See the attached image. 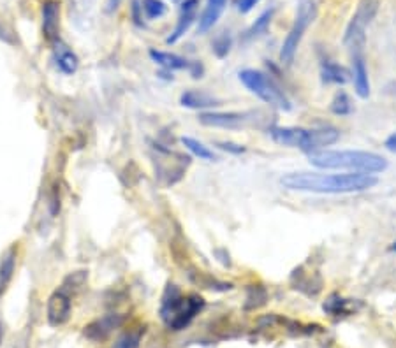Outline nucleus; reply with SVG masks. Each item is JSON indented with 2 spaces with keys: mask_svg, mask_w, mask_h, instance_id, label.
Wrapping results in <instances>:
<instances>
[{
  "mask_svg": "<svg viewBox=\"0 0 396 348\" xmlns=\"http://www.w3.org/2000/svg\"><path fill=\"white\" fill-rule=\"evenodd\" d=\"M273 14H275V9L264 11L261 16H259L258 20H255L254 23L248 27V30L245 32V41H251V39H254V38H258V35L264 34V32H266V28L270 27Z\"/></svg>",
  "mask_w": 396,
  "mask_h": 348,
  "instance_id": "obj_23",
  "label": "nucleus"
},
{
  "mask_svg": "<svg viewBox=\"0 0 396 348\" xmlns=\"http://www.w3.org/2000/svg\"><path fill=\"white\" fill-rule=\"evenodd\" d=\"M0 41H4V43H7V44H13V38H11V34L9 32L6 30V28L2 27V23H0Z\"/></svg>",
  "mask_w": 396,
  "mask_h": 348,
  "instance_id": "obj_32",
  "label": "nucleus"
},
{
  "mask_svg": "<svg viewBox=\"0 0 396 348\" xmlns=\"http://www.w3.org/2000/svg\"><path fill=\"white\" fill-rule=\"evenodd\" d=\"M231 47H233V38H231L229 34H226V32L217 35V38L214 39V43H211V50H214L217 58H226L227 55H229Z\"/></svg>",
  "mask_w": 396,
  "mask_h": 348,
  "instance_id": "obj_27",
  "label": "nucleus"
},
{
  "mask_svg": "<svg viewBox=\"0 0 396 348\" xmlns=\"http://www.w3.org/2000/svg\"><path fill=\"white\" fill-rule=\"evenodd\" d=\"M227 6V0H207V6H204L203 14L199 18V32L201 34H207L208 30L217 25V21L222 16L224 9Z\"/></svg>",
  "mask_w": 396,
  "mask_h": 348,
  "instance_id": "obj_17",
  "label": "nucleus"
},
{
  "mask_svg": "<svg viewBox=\"0 0 396 348\" xmlns=\"http://www.w3.org/2000/svg\"><path fill=\"white\" fill-rule=\"evenodd\" d=\"M0 343H2V324H0Z\"/></svg>",
  "mask_w": 396,
  "mask_h": 348,
  "instance_id": "obj_33",
  "label": "nucleus"
},
{
  "mask_svg": "<svg viewBox=\"0 0 396 348\" xmlns=\"http://www.w3.org/2000/svg\"><path fill=\"white\" fill-rule=\"evenodd\" d=\"M349 50H351V60H352V82H354V90L359 99H368L370 79H368V69H366L365 46H352Z\"/></svg>",
  "mask_w": 396,
  "mask_h": 348,
  "instance_id": "obj_9",
  "label": "nucleus"
},
{
  "mask_svg": "<svg viewBox=\"0 0 396 348\" xmlns=\"http://www.w3.org/2000/svg\"><path fill=\"white\" fill-rule=\"evenodd\" d=\"M379 183L375 174L366 173H287L280 178V185L295 192L310 193H359L373 189Z\"/></svg>",
  "mask_w": 396,
  "mask_h": 348,
  "instance_id": "obj_1",
  "label": "nucleus"
},
{
  "mask_svg": "<svg viewBox=\"0 0 396 348\" xmlns=\"http://www.w3.org/2000/svg\"><path fill=\"white\" fill-rule=\"evenodd\" d=\"M203 298L196 294L183 296L176 285L170 284L163 296L160 317L171 331H183L185 327H189V324L203 310Z\"/></svg>",
  "mask_w": 396,
  "mask_h": 348,
  "instance_id": "obj_3",
  "label": "nucleus"
},
{
  "mask_svg": "<svg viewBox=\"0 0 396 348\" xmlns=\"http://www.w3.org/2000/svg\"><path fill=\"white\" fill-rule=\"evenodd\" d=\"M148 55L155 64H159L160 67L167 69V71H183V69H190V62L176 53H170V51H160V50H150Z\"/></svg>",
  "mask_w": 396,
  "mask_h": 348,
  "instance_id": "obj_20",
  "label": "nucleus"
},
{
  "mask_svg": "<svg viewBox=\"0 0 396 348\" xmlns=\"http://www.w3.org/2000/svg\"><path fill=\"white\" fill-rule=\"evenodd\" d=\"M384 146H386V148L390 150V152L396 153V132H395V134H391L390 137L386 139V142H384Z\"/></svg>",
  "mask_w": 396,
  "mask_h": 348,
  "instance_id": "obj_30",
  "label": "nucleus"
},
{
  "mask_svg": "<svg viewBox=\"0 0 396 348\" xmlns=\"http://www.w3.org/2000/svg\"><path fill=\"white\" fill-rule=\"evenodd\" d=\"M331 113L339 116H346L352 113V102L351 97L346 94V91H339L335 95V99L331 101Z\"/></svg>",
  "mask_w": 396,
  "mask_h": 348,
  "instance_id": "obj_25",
  "label": "nucleus"
},
{
  "mask_svg": "<svg viewBox=\"0 0 396 348\" xmlns=\"http://www.w3.org/2000/svg\"><path fill=\"white\" fill-rule=\"evenodd\" d=\"M258 2H259V0H238L236 7H238V11H240V13L247 14V13H251L252 9H254L255 4H258Z\"/></svg>",
  "mask_w": 396,
  "mask_h": 348,
  "instance_id": "obj_29",
  "label": "nucleus"
},
{
  "mask_svg": "<svg viewBox=\"0 0 396 348\" xmlns=\"http://www.w3.org/2000/svg\"><path fill=\"white\" fill-rule=\"evenodd\" d=\"M180 104L189 109H208L220 106V99L203 90H187L180 95Z\"/></svg>",
  "mask_w": 396,
  "mask_h": 348,
  "instance_id": "obj_15",
  "label": "nucleus"
},
{
  "mask_svg": "<svg viewBox=\"0 0 396 348\" xmlns=\"http://www.w3.org/2000/svg\"><path fill=\"white\" fill-rule=\"evenodd\" d=\"M123 322V318L120 315L109 313L106 317L99 318V320L92 322L90 325L85 327V336L92 342H104L116 327H120Z\"/></svg>",
  "mask_w": 396,
  "mask_h": 348,
  "instance_id": "obj_13",
  "label": "nucleus"
},
{
  "mask_svg": "<svg viewBox=\"0 0 396 348\" xmlns=\"http://www.w3.org/2000/svg\"><path fill=\"white\" fill-rule=\"evenodd\" d=\"M377 11H379V0H359L358 9L352 14L343 34V44L347 47L365 46V32L377 16Z\"/></svg>",
  "mask_w": 396,
  "mask_h": 348,
  "instance_id": "obj_6",
  "label": "nucleus"
},
{
  "mask_svg": "<svg viewBox=\"0 0 396 348\" xmlns=\"http://www.w3.org/2000/svg\"><path fill=\"white\" fill-rule=\"evenodd\" d=\"M182 145L192 153L194 157H197L199 160H215V153L211 152L208 146H204L203 142L197 141V139L189 137V135H183L182 137Z\"/></svg>",
  "mask_w": 396,
  "mask_h": 348,
  "instance_id": "obj_22",
  "label": "nucleus"
},
{
  "mask_svg": "<svg viewBox=\"0 0 396 348\" xmlns=\"http://www.w3.org/2000/svg\"><path fill=\"white\" fill-rule=\"evenodd\" d=\"M319 14V0H299L298 9H296V18L292 21V27L289 30L287 38L284 39L280 50V62L285 65H291L295 60V55L302 44L305 32L315 21Z\"/></svg>",
  "mask_w": 396,
  "mask_h": 348,
  "instance_id": "obj_4",
  "label": "nucleus"
},
{
  "mask_svg": "<svg viewBox=\"0 0 396 348\" xmlns=\"http://www.w3.org/2000/svg\"><path fill=\"white\" fill-rule=\"evenodd\" d=\"M217 146L220 150H224V152L233 153V155H241V153H245V150H247L243 145H236V142L233 141H220L217 142Z\"/></svg>",
  "mask_w": 396,
  "mask_h": 348,
  "instance_id": "obj_28",
  "label": "nucleus"
},
{
  "mask_svg": "<svg viewBox=\"0 0 396 348\" xmlns=\"http://www.w3.org/2000/svg\"><path fill=\"white\" fill-rule=\"evenodd\" d=\"M240 82L247 86V90H251L252 94L258 95L261 101L266 104L275 106V108L282 109V111H291V101L287 99V95L284 94L280 86L261 71H255V69H243V71L238 74Z\"/></svg>",
  "mask_w": 396,
  "mask_h": 348,
  "instance_id": "obj_5",
  "label": "nucleus"
},
{
  "mask_svg": "<svg viewBox=\"0 0 396 348\" xmlns=\"http://www.w3.org/2000/svg\"><path fill=\"white\" fill-rule=\"evenodd\" d=\"M340 139V130L336 127H321V129H312L310 137V148H308V155L315 152L326 150L328 146L335 145Z\"/></svg>",
  "mask_w": 396,
  "mask_h": 348,
  "instance_id": "obj_16",
  "label": "nucleus"
},
{
  "mask_svg": "<svg viewBox=\"0 0 396 348\" xmlns=\"http://www.w3.org/2000/svg\"><path fill=\"white\" fill-rule=\"evenodd\" d=\"M270 135L277 145L299 148L305 153H308V148H310L312 129H303V127H271Z\"/></svg>",
  "mask_w": 396,
  "mask_h": 348,
  "instance_id": "obj_8",
  "label": "nucleus"
},
{
  "mask_svg": "<svg viewBox=\"0 0 396 348\" xmlns=\"http://www.w3.org/2000/svg\"><path fill=\"white\" fill-rule=\"evenodd\" d=\"M322 310L328 315H331V317H346V315H351L352 311H356V306L352 299H343L339 294H331L328 301L322 305Z\"/></svg>",
  "mask_w": 396,
  "mask_h": 348,
  "instance_id": "obj_21",
  "label": "nucleus"
},
{
  "mask_svg": "<svg viewBox=\"0 0 396 348\" xmlns=\"http://www.w3.org/2000/svg\"><path fill=\"white\" fill-rule=\"evenodd\" d=\"M60 32V4L48 0L43 4V35L46 41L57 43Z\"/></svg>",
  "mask_w": 396,
  "mask_h": 348,
  "instance_id": "obj_11",
  "label": "nucleus"
},
{
  "mask_svg": "<svg viewBox=\"0 0 396 348\" xmlns=\"http://www.w3.org/2000/svg\"><path fill=\"white\" fill-rule=\"evenodd\" d=\"M143 11H145L148 20H159L166 14L167 6L163 0H143Z\"/></svg>",
  "mask_w": 396,
  "mask_h": 348,
  "instance_id": "obj_26",
  "label": "nucleus"
},
{
  "mask_svg": "<svg viewBox=\"0 0 396 348\" xmlns=\"http://www.w3.org/2000/svg\"><path fill=\"white\" fill-rule=\"evenodd\" d=\"M321 76L322 83H328V85H346L351 82L352 74L343 65L335 64L331 60H324L321 67Z\"/></svg>",
  "mask_w": 396,
  "mask_h": 348,
  "instance_id": "obj_19",
  "label": "nucleus"
},
{
  "mask_svg": "<svg viewBox=\"0 0 396 348\" xmlns=\"http://www.w3.org/2000/svg\"><path fill=\"white\" fill-rule=\"evenodd\" d=\"M308 160L319 169H339L347 173L377 174L387 169V160L383 155L363 150H321L310 153Z\"/></svg>",
  "mask_w": 396,
  "mask_h": 348,
  "instance_id": "obj_2",
  "label": "nucleus"
},
{
  "mask_svg": "<svg viewBox=\"0 0 396 348\" xmlns=\"http://www.w3.org/2000/svg\"><path fill=\"white\" fill-rule=\"evenodd\" d=\"M255 111H210V113H201L199 123L204 127H215V129H243V127L252 125L255 123Z\"/></svg>",
  "mask_w": 396,
  "mask_h": 348,
  "instance_id": "obj_7",
  "label": "nucleus"
},
{
  "mask_svg": "<svg viewBox=\"0 0 396 348\" xmlns=\"http://www.w3.org/2000/svg\"><path fill=\"white\" fill-rule=\"evenodd\" d=\"M143 335H145V329L123 332V335L116 339L113 348H139V345H141Z\"/></svg>",
  "mask_w": 396,
  "mask_h": 348,
  "instance_id": "obj_24",
  "label": "nucleus"
},
{
  "mask_svg": "<svg viewBox=\"0 0 396 348\" xmlns=\"http://www.w3.org/2000/svg\"><path fill=\"white\" fill-rule=\"evenodd\" d=\"M71 296L67 294L65 288L55 291L48 299V324L53 327H60L71 317Z\"/></svg>",
  "mask_w": 396,
  "mask_h": 348,
  "instance_id": "obj_10",
  "label": "nucleus"
},
{
  "mask_svg": "<svg viewBox=\"0 0 396 348\" xmlns=\"http://www.w3.org/2000/svg\"><path fill=\"white\" fill-rule=\"evenodd\" d=\"M197 6H199V0H185L180 7V18L176 21V27L173 30V34L166 39L167 44H175L178 43L183 35L189 32V28L192 27L194 20L197 16Z\"/></svg>",
  "mask_w": 396,
  "mask_h": 348,
  "instance_id": "obj_12",
  "label": "nucleus"
},
{
  "mask_svg": "<svg viewBox=\"0 0 396 348\" xmlns=\"http://www.w3.org/2000/svg\"><path fill=\"white\" fill-rule=\"evenodd\" d=\"M122 2L123 0H108V2H106V11H108V13H115Z\"/></svg>",
  "mask_w": 396,
  "mask_h": 348,
  "instance_id": "obj_31",
  "label": "nucleus"
},
{
  "mask_svg": "<svg viewBox=\"0 0 396 348\" xmlns=\"http://www.w3.org/2000/svg\"><path fill=\"white\" fill-rule=\"evenodd\" d=\"M53 60L58 71L67 76L75 74L79 67V58L76 57V53L67 44H64L62 41L53 43Z\"/></svg>",
  "mask_w": 396,
  "mask_h": 348,
  "instance_id": "obj_14",
  "label": "nucleus"
},
{
  "mask_svg": "<svg viewBox=\"0 0 396 348\" xmlns=\"http://www.w3.org/2000/svg\"><path fill=\"white\" fill-rule=\"evenodd\" d=\"M393 252H396V241L393 243Z\"/></svg>",
  "mask_w": 396,
  "mask_h": 348,
  "instance_id": "obj_34",
  "label": "nucleus"
},
{
  "mask_svg": "<svg viewBox=\"0 0 396 348\" xmlns=\"http://www.w3.org/2000/svg\"><path fill=\"white\" fill-rule=\"evenodd\" d=\"M16 247L7 248L0 257V298L6 294L7 287H9L11 280L14 276V269H16Z\"/></svg>",
  "mask_w": 396,
  "mask_h": 348,
  "instance_id": "obj_18",
  "label": "nucleus"
}]
</instances>
